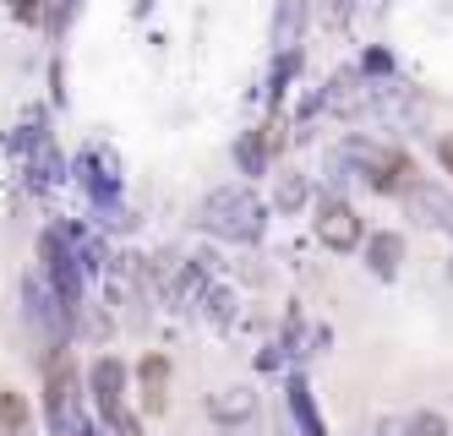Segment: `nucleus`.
<instances>
[{"label": "nucleus", "instance_id": "nucleus-1", "mask_svg": "<svg viewBox=\"0 0 453 436\" xmlns=\"http://www.w3.org/2000/svg\"><path fill=\"white\" fill-rule=\"evenodd\" d=\"M197 224L208 234H219V241L251 246V241H263V229H268V208H263V196H257L251 186H219V191L203 196Z\"/></svg>", "mask_w": 453, "mask_h": 436}, {"label": "nucleus", "instance_id": "nucleus-2", "mask_svg": "<svg viewBox=\"0 0 453 436\" xmlns=\"http://www.w3.org/2000/svg\"><path fill=\"white\" fill-rule=\"evenodd\" d=\"M339 158H344V170L355 180L372 186V191H382V196H399L415 180V158L404 148H394V142H377V137H344L339 142Z\"/></svg>", "mask_w": 453, "mask_h": 436}, {"label": "nucleus", "instance_id": "nucleus-3", "mask_svg": "<svg viewBox=\"0 0 453 436\" xmlns=\"http://www.w3.org/2000/svg\"><path fill=\"white\" fill-rule=\"evenodd\" d=\"M44 425L55 436H88V420H82V393H77V371L66 355H50V377H44Z\"/></svg>", "mask_w": 453, "mask_h": 436}, {"label": "nucleus", "instance_id": "nucleus-4", "mask_svg": "<svg viewBox=\"0 0 453 436\" xmlns=\"http://www.w3.org/2000/svg\"><path fill=\"white\" fill-rule=\"evenodd\" d=\"M22 300H27V322L44 333V344H50V355H55L60 344H66V333H72V317H77V311L55 294V284H50L44 273H34V279L22 284Z\"/></svg>", "mask_w": 453, "mask_h": 436}, {"label": "nucleus", "instance_id": "nucleus-5", "mask_svg": "<svg viewBox=\"0 0 453 436\" xmlns=\"http://www.w3.org/2000/svg\"><path fill=\"white\" fill-rule=\"evenodd\" d=\"M39 256H44V279L55 284V294L77 311V306H82V262H77V251H72V241H66V224L44 229Z\"/></svg>", "mask_w": 453, "mask_h": 436}, {"label": "nucleus", "instance_id": "nucleus-6", "mask_svg": "<svg viewBox=\"0 0 453 436\" xmlns=\"http://www.w3.org/2000/svg\"><path fill=\"white\" fill-rule=\"evenodd\" d=\"M317 241L328 246V251H355V246L366 241V224L355 218V208L344 203L339 191L317 196Z\"/></svg>", "mask_w": 453, "mask_h": 436}, {"label": "nucleus", "instance_id": "nucleus-7", "mask_svg": "<svg viewBox=\"0 0 453 436\" xmlns=\"http://www.w3.org/2000/svg\"><path fill=\"white\" fill-rule=\"evenodd\" d=\"M77 180L93 196V208H115L120 203V158L110 148H88L77 158Z\"/></svg>", "mask_w": 453, "mask_h": 436}, {"label": "nucleus", "instance_id": "nucleus-8", "mask_svg": "<svg viewBox=\"0 0 453 436\" xmlns=\"http://www.w3.org/2000/svg\"><path fill=\"white\" fill-rule=\"evenodd\" d=\"M88 393H93V409H99L104 420H115L126 409V365L115 355L104 360H93V371H88Z\"/></svg>", "mask_w": 453, "mask_h": 436}, {"label": "nucleus", "instance_id": "nucleus-9", "mask_svg": "<svg viewBox=\"0 0 453 436\" xmlns=\"http://www.w3.org/2000/svg\"><path fill=\"white\" fill-rule=\"evenodd\" d=\"M404 208H410V218H420V224H432V229H453V196L442 191V186H432V180H410L404 191Z\"/></svg>", "mask_w": 453, "mask_h": 436}, {"label": "nucleus", "instance_id": "nucleus-10", "mask_svg": "<svg viewBox=\"0 0 453 436\" xmlns=\"http://www.w3.org/2000/svg\"><path fill=\"white\" fill-rule=\"evenodd\" d=\"M273 148H279V131H273V126L241 131V137H235V164H241V175H268Z\"/></svg>", "mask_w": 453, "mask_h": 436}, {"label": "nucleus", "instance_id": "nucleus-11", "mask_svg": "<svg viewBox=\"0 0 453 436\" xmlns=\"http://www.w3.org/2000/svg\"><path fill=\"white\" fill-rule=\"evenodd\" d=\"M137 387H142V409L148 415H165L170 409V360L165 355H148L137 365Z\"/></svg>", "mask_w": 453, "mask_h": 436}, {"label": "nucleus", "instance_id": "nucleus-12", "mask_svg": "<svg viewBox=\"0 0 453 436\" xmlns=\"http://www.w3.org/2000/svg\"><path fill=\"white\" fill-rule=\"evenodd\" d=\"M22 158H27V186H34V191H50V186L60 180V170H66L50 137H39L34 148H22Z\"/></svg>", "mask_w": 453, "mask_h": 436}, {"label": "nucleus", "instance_id": "nucleus-13", "mask_svg": "<svg viewBox=\"0 0 453 436\" xmlns=\"http://www.w3.org/2000/svg\"><path fill=\"white\" fill-rule=\"evenodd\" d=\"M366 262H372V273H377V279H394V273H399V262H404V234H394V229L366 234Z\"/></svg>", "mask_w": 453, "mask_h": 436}, {"label": "nucleus", "instance_id": "nucleus-14", "mask_svg": "<svg viewBox=\"0 0 453 436\" xmlns=\"http://www.w3.org/2000/svg\"><path fill=\"white\" fill-rule=\"evenodd\" d=\"M306 33V0H279L273 11V50H301Z\"/></svg>", "mask_w": 453, "mask_h": 436}, {"label": "nucleus", "instance_id": "nucleus-15", "mask_svg": "<svg viewBox=\"0 0 453 436\" xmlns=\"http://www.w3.org/2000/svg\"><path fill=\"white\" fill-rule=\"evenodd\" d=\"M289 415H296V425H301L306 436H328V425H322V415H317V404H311L306 377H289Z\"/></svg>", "mask_w": 453, "mask_h": 436}, {"label": "nucleus", "instance_id": "nucleus-16", "mask_svg": "<svg viewBox=\"0 0 453 436\" xmlns=\"http://www.w3.org/2000/svg\"><path fill=\"white\" fill-rule=\"evenodd\" d=\"M208 409H213L219 425H235V420H246V415L257 409V393H251V387H224V393H213Z\"/></svg>", "mask_w": 453, "mask_h": 436}, {"label": "nucleus", "instance_id": "nucleus-17", "mask_svg": "<svg viewBox=\"0 0 453 436\" xmlns=\"http://www.w3.org/2000/svg\"><path fill=\"white\" fill-rule=\"evenodd\" d=\"M301 72V50H273V72H268V104H284L289 82Z\"/></svg>", "mask_w": 453, "mask_h": 436}, {"label": "nucleus", "instance_id": "nucleus-18", "mask_svg": "<svg viewBox=\"0 0 453 436\" xmlns=\"http://www.w3.org/2000/svg\"><path fill=\"white\" fill-rule=\"evenodd\" d=\"M27 420H34V409H27L22 393H0V436H27Z\"/></svg>", "mask_w": 453, "mask_h": 436}, {"label": "nucleus", "instance_id": "nucleus-19", "mask_svg": "<svg viewBox=\"0 0 453 436\" xmlns=\"http://www.w3.org/2000/svg\"><path fill=\"white\" fill-rule=\"evenodd\" d=\"M306 203H311V180H306V175H284V180H279V208L296 213V208H306Z\"/></svg>", "mask_w": 453, "mask_h": 436}, {"label": "nucleus", "instance_id": "nucleus-20", "mask_svg": "<svg viewBox=\"0 0 453 436\" xmlns=\"http://www.w3.org/2000/svg\"><path fill=\"white\" fill-rule=\"evenodd\" d=\"M399 436H448V420H442V415H432V409H420V415L399 420Z\"/></svg>", "mask_w": 453, "mask_h": 436}, {"label": "nucleus", "instance_id": "nucleus-21", "mask_svg": "<svg viewBox=\"0 0 453 436\" xmlns=\"http://www.w3.org/2000/svg\"><path fill=\"white\" fill-rule=\"evenodd\" d=\"M361 77L388 82V77H394V55H388V50H366V55H361Z\"/></svg>", "mask_w": 453, "mask_h": 436}, {"label": "nucleus", "instance_id": "nucleus-22", "mask_svg": "<svg viewBox=\"0 0 453 436\" xmlns=\"http://www.w3.org/2000/svg\"><path fill=\"white\" fill-rule=\"evenodd\" d=\"M12 6V17L22 22V27H39L44 17H50V0H6Z\"/></svg>", "mask_w": 453, "mask_h": 436}, {"label": "nucleus", "instance_id": "nucleus-23", "mask_svg": "<svg viewBox=\"0 0 453 436\" xmlns=\"http://www.w3.org/2000/svg\"><path fill=\"white\" fill-rule=\"evenodd\" d=\"M355 6H361V0H328V27H349V17H355Z\"/></svg>", "mask_w": 453, "mask_h": 436}, {"label": "nucleus", "instance_id": "nucleus-24", "mask_svg": "<svg viewBox=\"0 0 453 436\" xmlns=\"http://www.w3.org/2000/svg\"><path fill=\"white\" fill-rule=\"evenodd\" d=\"M104 425H110V436H142V425H137V415H126V409H120L115 420H104Z\"/></svg>", "mask_w": 453, "mask_h": 436}, {"label": "nucleus", "instance_id": "nucleus-25", "mask_svg": "<svg viewBox=\"0 0 453 436\" xmlns=\"http://www.w3.org/2000/svg\"><path fill=\"white\" fill-rule=\"evenodd\" d=\"M437 158H442V170L453 175V137H442V142H437Z\"/></svg>", "mask_w": 453, "mask_h": 436}]
</instances>
